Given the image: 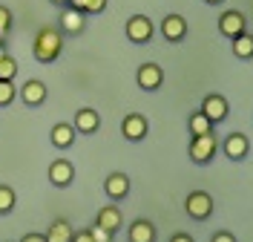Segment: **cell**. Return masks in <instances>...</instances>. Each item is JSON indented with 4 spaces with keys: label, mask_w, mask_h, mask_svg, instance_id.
<instances>
[{
    "label": "cell",
    "mask_w": 253,
    "mask_h": 242,
    "mask_svg": "<svg viewBox=\"0 0 253 242\" xmlns=\"http://www.w3.org/2000/svg\"><path fill=\"white\" fill-rule=\"evenodd\" d=\"M63 52V32L55 26H43L35 35V44H32V55L38 64H55Z\"/></svg>",
    "instance_id": "obj_1"
},
{
    "label": "cell",
    "mask_w": 253,
    "mask_h": 242,
    "mask_svg": "<svg viewBox=\"0 0 253 242\" xmlns=\"http://www.w3.org/2000/svg\"><path fill=\"white\" fill-rule=\"evenodd\" d=\"M216 150H219V139L216 133H207V136H190V161L193 164H210L216 159Z\"/></svg>",
    "instance_id": "obj_2"
},
{
    "label": "cell",
    "mask_w": 253,
    "mask_h": 242,
    "mask_svg": "<svg viewBox=\"0 0 253 242\" xmlns=\"http://www.w3.org/2000/svg\"><path fill=\"white\" fill-rule=\"evenodd\" d=\"M184 210H187L190 219L205 222V219L213 216L216 202H213V196L207 194V191H193V194H187V199H184Z\"/></svg>",
    "instance_id": "obj_3"
},
{
    "label": "cell",
    "mask_w": 253,
    "mask_h": 242,
    "mask_svg": "<svg viewBox=\"0 0 253 242\" xmlns=\"http://www.w3.org/2000/svg\"><path fill=\"white\" fill-rule=\"evenodd\" d=\"M124 35H126V41H129V44L144 47V44H150V41H153V35H156V23H153L147 15H132L129 20H126Z\"/></svg>",
    "instance_id": "obj_4"
},
{
    "label": "cell",
    "mask_w": 253,
    "mask_h": 242,
    "mask_svg": "<svg viewBox=\"0 0 253 242\" xmlns=\"http://www.w3.org/2000/svg\"><path fill=\"white\" fill-rule=\"evenodd\" d=\"M219 32L227 38V41H233L239 38L242 32H248V17L236 12V9H227V12H221L219 15Z\"/></svg>",
    "instance_id": "obj_5"
},
{
    "label": "cell",
    "mask_w": 253,
    "mask_h": 242,
    "mask_svg": "<svg viewBox=\"0 0 253 242\" xmlns=\"http://www.w3.org/2000/svg\"><path fill=\"white\" fill-rule=\"evenodd\" d=\"M135 84L141 87L144 93H156L158 87L164 84V69L158 64H153V61L150 64H141L135 69Z\"/></svg>",
    "instance_id": "obj_6"
},
{
    "label": "cell",
    "mask_w": 253,
    "mask_h": 242,
    "mask_svg": "<svg viewBox=\"0 0 253 242\" xmlns=\"http://www.w3.org/2000/svg\"><path fill=\"white\" fill-rule=\"evenodd\" d=\"M147 133H150V121H147L141 113L124 115V121H121V136H124L126 142H144Z\"/></svg>",
    "instance_id": "obj_7"
},
{
    "label": "cell",
    "mask_w": 253,
    "mask_h": 242,
    "mask_svg": "<svg viewBox=\"0 0 253 242\" xmlns=\"http://www.w3.org/2000/svg\"><path fill=\"white\" fill-rule=\"evenodd\" d=\"M199 110H202L213 124H221V121L227 118V113H230V104H227V98H224V96L210 93V96L202 98V107H199Z\"/></svg>",
    "instance_id": "obj_8"
},
{
    "label": "cell",
    "mask_w": 253,
    "mask_h": 242,
    "mask_svg": "<svg viewBox=\"0 0 253 242\" xmlns=\"http://www.w3.org/2000/svg\"><path fill=\"white\" fill-rule=\"evenodd\" d=\"M161 35H164V41H170V44H181L184 38H187V17L173 12V15H167L161 20Z\"/></svg>",
    "instance_id": "obj_9"
},
{
    "label": "cell",
    "mask_w": 253,
    "mask_h": 242,
    "mask_svg": "<svg viewBox=\"0 0 253 242\" xmlns=\"http://www.w3.org/2000/svg\"><path fill=\"white\" fill-rule=\"evenodd\" d=\"M46 96H49L46 84H43V81H38V78H29L20 90H17V98H20L26 107H41V104L46 101Z\"/></svg>",
    "instance_id": "obj_10"
},
{
    "label": "cell",
    "mask_w": 253,
    "mask_h": 242,
    "mask_svg": "<svg viewBox=\"0 0 253 242\" xmlns=\"http://www.w3.org/2000/svg\"><path fill=\"white\" fill-rule=\"evenodd\" d=\"M129 191H132L129 176H126V173H121V170H115V173H110V176L104 179V194L110 196L112 202H121V199H126V196H129Z\"/></svg>",
    "instance_id": "obj_11"
},
{
    "label": "cell",
    "mask_w": 253,
    "mask_h": 242,
    "mask_svg": "<svg viewBox=\"0 0 253 242\" xmlns=\"http://www.w3.org/2000/svg\"><path fill=\"white\" fill-rule=\"evenodd\" d=\"M221 150L230 161H242L248 153H251V139L245 133H230L224 142H221Z\"/></svg>",
    "instance_id": "obj_12"
},
{
    "label": "cell",
    "mask_w": 253,
    "mask_h": 242,
    "mask_svg": "<svg viewBox=\"0 0 253 242\" xmlns=\"http://www.w3.org/2000/svg\"><path fill=\"white\" fill-rule=\"evenodd\" d=\"M75 179V164L69 159H55L49 164V185L55 188H69Z\"/></svg>",
    "instance_id": "obj_13"
},
{
    "label": "cell",
    "mask_w": 253,
    "mask_h": 242,
    "mask_svg": "<svg viewBox=\"0 0 253 242\" xmlns=\"http://www.w3.org/2000/svg\"><path fill=\"white\" fill-rule=\"evenodd\" d=\"M58 23H61V32L81 35L86 29V12H78V9H72V6H63L61 15H58Z\"/></svg>",
    "instance_id": "obj_14"
},
{
    "label": "cell",
    "mask_w": 253,
    "mask_h": 242,
    "mask_svg": "<svg viewBox=\"0 0 253 242\" xmlns=\"http://www.w3.org/2000/svg\"><path fill=\"white\" fill-rule=\"evenodd\" d=\"M72 127H75V133H81V136H95V133L101 130V115H98V110H92V107H81L78 113H75Z\"/></svg>",
    "instance_id": "obj_15"
},
{
    "label": "cell",
    "mask_w": 253,
    "mask_h": 242,
    "mask_svg": "<svg viewBox=\"0 0 253 242\" xmlns=\"http://www.w3.org/2000/svg\"><path fill=\"white\" fill-rule=\"evenodd\" d=\"M75 127L72 124H66V121H58L55 127L49 130V142H52V147L55 150H69V147L75 145Z\"/></svg>",
    "instance_id": "obj_16"
},
{
    "label": "cell",
    "mask_w": 253,
    "mask_h": 242,
    "mask_svg": "<svg viewBox=\"0 0 253 242\" xmlns=\"http://www.w3.org/2000/svg\"><path fill=\"white\" fill-rule=\"evenodd\" d=\"M95 222H98L101 228H107V231H112V234H118V231H121V225H124V213H121V208H118V205H107V208L98 210Z\"/></svg>",
    "instance_id": "obj_17"
},
{
    "label": "cell",
    "mask_w": 253,
    "mask_h": 242,
    "mask_svg": "<svg viewBox=\"0 0 253 242\" xmlns=\"http://www.w3.org/2000/svg\"><path fill=\"white\" fill-rule=\"evenodd\" d=\"M126 240L129 242H156L158 240V231L150 219H135L129 231H126Z\"/></svg>",
    "instance_id": "obj_18"
},
{
    "label": "cell",
    "mask_w": 253,
    "mask_h": 242,
    "mask_svg": "<svg viewBox=\"0 0 253 242\" xmlns=\"http://www.w3.org/2000/svg\"><path fill=\"white\" fill-rule=\"evenodd\" d=\"M213 127H216V124H213L202 110H193V113H190V118H187L190 136H207V133H216Z\"/></svg>",
    "instance_id": "obj_19"
},
{
    "label": "cell",
    "mask_w": 253,
    "mask_h": 242,
    "mask_svg": "<svg viewBox=\"0 0 253 242\" xmlns=\"http://www.w3.org/2000/svg\"><path fill=\"white\" fill-rule=\"evenodd\" d=\"M72 234H75L72 225L61 216V219H55V222L49 225V231L43 234V237H46V242H72Z\"/></svg>",
    "instance_id": "obj_20"
},
{
    "label": "cell",
    "mask_w": 253,
    "mask_h": 242,
    "mask_svg": "<svg viewBox=\"0 0 253 242\" xmlns=\"http://www.w3.org/2000/svg\"><path fill=\"white\" fill-rule=\"evenodd\" d=\"M230 44H233V55H236L239 61H251L253 58V35L251 32H242Z\"/></svg>",
    "instance_id": "obj_21"
},
{
    "label": "cell",
    "mask_w": 253,
    "mask_h": 242,
    "mask_svg": "<svg viewBox=\"0 0 253 242\" xmlns=\"http://www.w3.org/2000/svg\"><path fill=\"white\" fill-rule=\"evenodd\" d=\"M17 205V196L9 185H0V216H9Z\"/></svg>",
    "instance_id": "obj_22"
},
{
    "label": "cell",
    "mask_w": 253,
    "mask_h": 242,
    "mask_svg": "<svg viewBox=\"0 0 253 242\" xmlns=\"http://www.w3.org/2000/svg\"><path fill=\"white\" fill-rule=\"evenodd\" d=\"M15 78H17V61L6 52L0 58V81H15Z\"/></svg>",
    "instance_id": "obj_23"
},
{
    "label": "cell",
    "mask_w": 253,
    "mask_h": 242,
    "mask_svg": "<svg viewBox=\"0 0 253 242\" xmlns=\"http://www.w3.org/2000/svg\"><path fill=\"white\" fill-rule=\"evenodd\" d=\"M12 101H17L15 81H0V107H9Z\"/></svg>",
    "instance_id": "obj_24"
},
{
    "label": "cell",
    "mask_w": 253,
    "mask_h": 242,
    "mask_svg": "<svg viewBox=\"0 0 253 242\" xmlns=\"http://www.w3.org/2000/svg\"><path fill=\"white\" fill-rule=\"evenodd\" d=\"M12 23H15V20H12V12H9L6 6H0V35H3V38H9Z\"/></svg>",
    "instance_id": "obj_25"
},
{
    "label": "cell",
    "mask_w": 253,
    "mask_h": 242,
    "mask_svg": "<svg viewBox=\"0 0 253 242\" xmlns=\"http://www.w3.org/2000/svg\"><path fill=\"white\" fill-rule=\"evenodd\" d=\"M89 237H92V242H112V231H107V228H101L98 222H95L92 228H89Z\"/></svg>",
    "instance_id": "obj_26"
},
{
    "label": "cell",
    "mask_w": 253,
    "mask_h": 242,
    "mask_svg": "<svg viewBox=\"0 0 253 242\" xmlns=\"http://www.w3.org/2000/svg\"><path fill=\"white\" fill-rule=\"evenodd\" d=\"M107 3H110V0H86V15H101V12H107Z\"/></svg>",
    "instance_id": "obj_27"
},
{
    "label": "cell",
    "mask_w": 253,
    "mask_h": 242,
    "mask_svg": "<svg viewBox=\"0 0 253 242\" xmlns=\"http://www.w3.org/2000/svg\"><path fill=\"white\" fill-rule=\"evenodd\" d=\"M210 242H239L236 237H233V234H230V231H216V234H213V240Z\"/></svg>",
    "instance_id": "obj_28"
},
{
    "label": "cell",
    "mask_w": 253,
    "mask_h": 242,
    "mask_svg": "<svg viewBox=\"0 0 253 242\" xmlns=\"http://www.w3.org/2000/svg\"><path fill=\"white\" fill-rule=\"evenodd\" d=\"M72 242H92V237H89V228L75 231V234H72Z\"/></svg>",
    "instance_id": "obj_29"
},
{
    "label": "cell",
    "mask_w": 253,
    "mask_h": 242,
    "mask_svg": "<svg viewBox=\"0 0 253 242\" xmlns=\"http://www.w3.org/2000/svg\"><path fill=\"white\" fill-rule=\"evenodd\" d=\"M20 242H46V237H43V234H23Z\"/></svg>",
    "instance_id": "obj_30"
},
{
    "label": "cell",
    "mask_w": 253,
    "mask_h": 242,
    "mask_svg": "<svg viewBox=\"0 0 253 242\" xmlns=\"http://www.w3.org/2000/svg\"><path fill=\"white\" fill-rule=\"evenodd\" d=\"M170 242H196V240H193L190 234H184V231H181V234H173V237H170Z\"/></svg>",
    "instance_id": "obj_31"
},
{
    "label": "cell",
    "mask_w": 253,
    "mask_h": 242,
    "mask_svg": "<svg viewBox=\"0 0 253 242\" xmlns=\"http://www.w3.org/2000/svg\"><path fill=\"white\" fill-rule=\"evenodd\" d=\"M66 6H72V9H78V12H86V0H69Z\"/></svg>",
    "instance_id": "obj_32"
},
{
    "label": "cell",
    "mask_w": 253,
    "mask_h": 242,
    "mask_svg": "<svg viewBox=\"0 0 253 242\" xmlns=\"http://www.w3.org/2000/svg\"><path fill=\"white\" fill-rule=\"evenodd\" d=\"M6 55V41H0V58Z\"/></svg>",
    "instance_id": "obj_33"
},
{
    "label": "cell",
    "mask_w": 253,
    "mask_h": 242,
    "mask_svg": "<svg viewBox=\"0 0 253 242\" xmlns=\"http://www.w3.org/2000/svg\"><path fill=\"white\" fill-rule=\"evenodd\" d=\"M207 6H219V3H224V0H205Z\"/></svg>",
    "instance_id": "obj_34"
},
{
    "label": "cell",
    "mask_w": 253,
    "mask_h": 242,
    "mask_svg": "<svg viewBox=\"0 0 253 242\" xmlns=\"http://www.w3.org/2000/svg\"><path fill=\"white\" fill-rule=\"evenodd\" d=\"M52 3H55V6H61V9H63V6H66L69 0H52Z\"/></svg>",
    "instance_id": "obj_35"
},
{
    "label": "cell",
    "mask_w": 253,
    "mask_h": 242,
    "mask_svg": "<svg viewBox=\"0 0 253 242\" xmlns=\"http://www.w3.org/2000/svg\"><path fill=\"white\" fill-rule=\"evenodd\" d=\"M0 41H6V38H3V35H0Z\"/></svg>",
    "instance_id": "obj_36"
}]
</instances>
